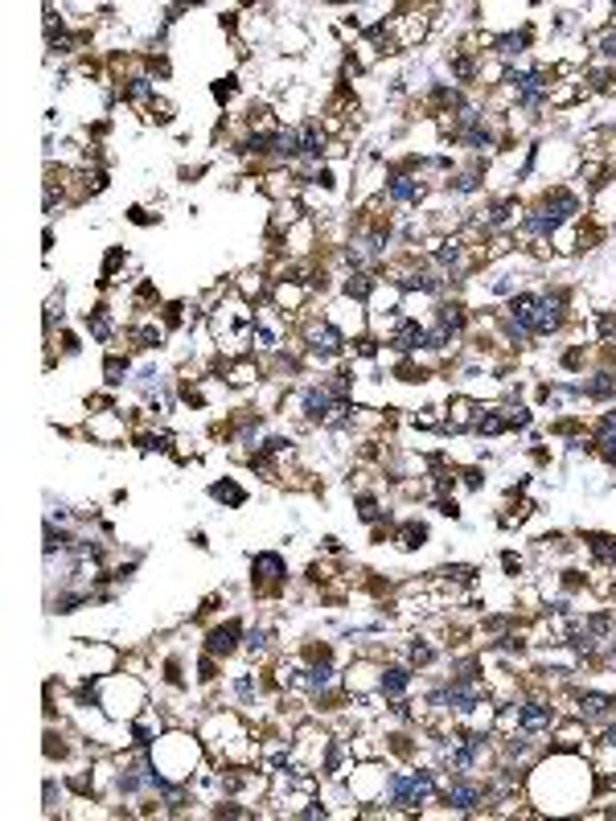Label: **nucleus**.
<instances>
[{
	"mask_svg": "<svg viewBox=\"0 0 616 821\" xmlns=\"http://www.w3.org/2000/svg\"><path fill=\"white\" fill-rule=\"evenodd\" d=\"M432 793V776H395L391 781V801L395 805H415Z\"/></svg>",
	"mask_w": 616,
	"mask_h": 821,
	"instance_id": "f257e3e1",
	"label": "nucleus"
},
{
	"mask_svg": "<svg viewBox=\"0 0 616 821\" xmlns=\"http://www.w3.org/2000/svg\"><path fill=\"white\" fill-rule=\"evenodd\" d=\"M477 698H481V690H477L473 682H456V686H448L444 694H432V702H452L456 711H473Z\"/></svg>",
	"mask_w": 616,
	"mask_h": 821,
	"instance_id": "f03ea898",
	"label": "nucleus"
},
{
	"mask_svg": "<svg viewBox=\"0 0 616 821\" xmlns=\"http://www.w3.org/2000/svg\"><path fill=\"white\" fill-rule=\"evenodd\" d=\"M238 633H243V628H238V620H230V624H222V628H214V633H210L206 649H210V653H230V649H234V641H238Z\"/></svg>",
	"mask_w": 616,
	"mask_h": 821,
	"instance_id": "7ed1b4c3",
	"label": "nucleus"
},
{
	"mask_svg": "<svg viewBox=\"0 0 616 821\" xmlns=\"http://www.w3.org/2000/svg\"><path fill=\"white\" fill-rule=\"evenodd\" d=\"M576 210H580V201H576L571 193H555V197H547V210H543V214H551V222L559 226V222H563V218H571Z\"/></svg>",
	"mask_w": 616,
	"mask_h": 821,
	"instance_id": "20e7f679",
	"label": "nucleus"
},
{
	"mask_svg": "<svg viewBox=\"0 0 616 821\" xmlns=\"http://www.w3.org/2000/svg\"><path fill=\"white\" fill-rule=\"evenodd\" d=\"M255 571H259V579L263 583H275L280 575H284V559L280 554H255V563H251Z\"/></svg>",
	"mask_w": 616,
	"mask_h": 821,
	"instance_id": "39448f33",
	"label": "nucleus"
},
{
	"mask_svg": "<svg viewBox=\"0 0 616 821\" xmlns=\"http://www.w3.org/2000/svg\"><path fill=\"white\" fill-rule=\"evenodd\" d=\"M518 723H522V731H539V727H547V723H551V707H539V702H530V707H522Z\"/></svg>",
	"mask_w": 616,
	"mask_h": 821,
	"instance_id": "423d86ee",
	"label": "nucleus"
},
{
	"mask_svg": "<svg viewBox=\"0 0 616 821\" xmlns=\"http://www.w3.org/2000/svg\"><path fill=\"white\" fill-rule=\"evenodd\" d=\"M419 345H428V333L419 325H403L395 333V350H419Z\"/></svg>",
	"mask_w": 616,
	"mask_h": 821,
	"instance_id": "0eeeda50",
	"label": "nucleus"
},
{
	"mask_svg": "<svg viewBox=\"0 0 616 821\" xmlns=\"http://www.w3.org/2000/svg\"><path fill=\"white\" fill-rule=\"evenodd\" d=\"M477 797H481V793H477L473 785H452V789H448V805H456V809H473Z\"/></svg>",
	"mask_w": 616,
	"mask_h": 821,
	"instance_id": "6e6552de",
	"label": "nucleus"
},
{
	"mask_svg": "<svg viewBox=\"0 0 616 821\" xmlns=\"http://www.w3.org/2000/svg\"><path fill=\"white\" fill-rule=\"evenodd\" d=\"M608 707H613V698H604V694H580V715H588V719L604 715Z\"/></svg>",
	"mask_w": 616,
	"mask_h": 821,
	"instance_id": "1a4fd4ad",
	"label": "nucleus"
},
{
	"mask_svg": "<svg viewBox=\"0 0 616 821\" xmlns=\"http://www.w3.org/2000/svg\"><path fill=\"white\" fill-rule=\"evenodd\" d=\"M304 410H308V419H325L329 415V391H308L304 395Z\"/></svg>",
	"mask_w": 616,
	"mask_h": 821,
	"instance_id": "9d476101",
	"label": "nucleus"
},
{
	"mask_svg": "<svg viewBox=\"0 0 616 821\" xmlns=\"http://www.w3.org/2000/svg\"><path fill=\"white\" fill-rule=\"evenodd\" d=\"M407 682H411L407 670H386V674H382V694H403Z\"/></svg>",
	"mask_w": 616,
	"mask_h": 821,
	"instance_id": "9b49d317",
	"label": "nucleus"
},
{
	"mask_svg": "<svg viewBox=\"0 0 616 821\" xmlns=\"http://www.w3.org/2000/svg\"><path fill=\"white\" fill-rule=\"evenodd\" d=\"M419 193H423V189H419L411 177H395V181H391V197H399V201H411V197H419Z\"/></svg>",
	"mask_w": 616,
	"mask_h": 821,
	"instance_id": "f8f14e48",
	"label": "nucleus"
},
{
	"mask_svg": "<svg viewBox=\"0 0 616 821\" xmlns=\"http://www.w3.org/2000/svg\"><path fill=\"white\" fill-rule=\"evenodd\" d=\"M210 493H214V497H218V501H226V505H243V489H238V485H230V480H222V485H214V489H210Z\"/></svg>",
	"mask_w": 616,
	"mask_h": 821,
	"instance_id": "ddd939ff",
	"label": "nucleus"
},
{
	"mask_svg": "<svg viewBox=\"0 0 616 821\" xmlns=\"http://www.w3.org/2000/svg\"><path fill=\"white\" fill-rule=\"evenodd\" d=\"M460 325H465V308L444 304V308H440V329H460Z\"/></svg>",
	"mask_w": 616,
	"mask_h": 821,
	"instance_id": "4468645a",
	"label": "nucleus"
},
{
	"mask_svg": "<svg viewBox=\"0 0 616 821\" xmlns=\"http://www.w3.org/2000/svg\"><path fill=\"white\" fill-rule=\"evenodd\" d=\"M312 345H317V354H333V350H337V333L325 325V329H317V333H312Z\"/></svg>",
	"mask_w": 616,
	"mask_h": 821,
	"instance_id": "2eb2a0df",
	"label": "nucleus"
},
{
	"mask_svg": "<svg viewBox=\"0 0 616 821\" xmlns=\"http://www.w3.org/2000/svg\"><path fill=\"white\" fill-rule=\"evenodd\" d=\"M613 391H616V382L608 378V374H600V378H596V382L588 387V395H592V399H608Z\"/></svg>",
	"mask_w": 616,
	"mask_h": 821,
	"instance_id": "dca6fc26",
	"label": "nucleus"
},
{
	"mask_svg": "<svg viewBox=\"0 0 616 821\" xmlns=\"http://www.w3.org/2000/svg\"><path fill=\"white\" fill-rule=\"evenodd\" d=\"M86 325H90V333H95V337H107V333H111V325H107V317H103V308H95V313H90V317H86Z\"/></svg>",
	"mask_w": 616,
	"mask_h": 821,
	"instance_id": "f3484780",
	"label": "nucleus"
},
{
	"mask_svg": "<svg viewBox=\"0 0 616 821\" xmlns=\"http://www.w3.org/2000/svg\"><path fill=\"white\" fill-rule=\"evenodd\" d=\"M345 292L358 296V300H366V296H370V280H366V275H354V280L345 284Z\"/></svg>",
	"mask_w": 616,
	"mask_h": 821,
	"instance_id": "a211bd4d",
	"label": "nucleus"
},
{
	"mask_svg": "<svg viewBox=\"0 0 616 821\" xmlns=\"http://www.w3.org/2000/svg\"><path fill=\"white\" fill-rule=\"evenodd\" d=\"M592 546H596V554H600V559L616 563V538H592Z\"/></svg>",
	"mask_w": 616,
	"mask_h": 821,
	"instance_id": "6ab92c4d",
	"label": "nucleus"
},
{
	"mask_svg": "<svg viewBox=\"0 0 616 821\" xmlns=\"http://www.w3.org/2000/svg\"><path fill=\"white\" fill-rule=\"evenodd\" d=\"M403 288H419V292H436L440 284H436V280H428V275H407V280H403Z\"/></svg>",
	"mask_w": 616,
	"mask_h": 821,
	"instance_id": "aec40b11",
	"label": "nucleus"
},
{
	"mask_svg": "<svg viewBox=\"0 0 616 821\" xmlns=\"http://www.w3.org/2000/svg\"><path fill=\"white\" fill-rule=\"evenodd\" d=\"M399 538H403V546H419V542L428 538V530H423V526H407Z\"/></svg>",
	"mask_w": 616,
	"mask_h": 821,
	"instance_id": "412c9836",
	"label": "nucleus"
},
{
	"mask_svg": "<svg viewBox=\"0 0 616 821\" xmlns=\"http://www.w3.org/2000/svg\"><path fill=\"white\" fill-rule=\"evenodd\" d=\"M127 370V362H119V358H107V382H123L119 374Z\"/></svg>",
	"mask_w": 616,
	"mask_h": 821,
	"instance_id": "4be33fe9",
	"label": "nucleus"
},
{
	"mask_svg": "<svg viewBox=\"0 0 616 821\" xmlns=\"http://www.w3.org/2000/svg\"><path fill=\"white\" fill-rule=\"evenodd\" d=\"M329 678H333V674H329V665H317V670L308 674V682H312V686H325Z\"/></svg>",
	"mask_w": 616,
	"mask_h": 821,
	"instance_id": "5701e85b",
	"label": "nucleus"
},
{
	"mask_svg": "<svg viewBox=\"0 0 616 821\" xmlns=\"http://www.w3.org/2000/svg\"><path fill=\"white\" fill-rule=\"evenodd\" d=\"M600 443H604V456H608V460H616V435H613V431H604V435H600Z\"/></svg>",
	"mask_w": 616,
	"mask_h": 821,
	"instance_id": "b1692460",
	"label": "nucleus"
},
{
	"mask_svg": "<svg viewBox=\"0 0 616 821\" xmlns=\"http://www.w3.org/2000/svg\"><path fill=\"white\" fill-rule=\"evenodd\" d=\"M497 45H502V53H514V49H522V37H502Z\"/></svg>",
	"mask_w": 616,
	"mask_h": 821,
	"instance_id": "393cba45",
	"label": "nucleus"
},
{
	"mask_svg": "<svg viewBox=\"0 0 616 821\" xmlns=\"http://www.w3.org/2000/svg\"><path fill=\"white\" fill-rule=\"evenodd\" d=\"M230 90H234V78H226V82H218V86H214V95H218V99H226Z\"/></svg>",
	"mask_w": 616,
	"mask_h": 821,
	"instance_id": "a878e982",
	"label": "nucleus"
},
{
	"mask_svg": "<svg viewBox=\"0 0 616 821\" xmlns=\"http://www.w3.org/2000/svg\"><path fill=\"white\" fill-rule=\"evenodd\" d=\"M473 185H477V173H465V177H460V181H456V189H465V193H469V189H473Z\"/></svg>",
	"mask_w": 616,
	"mask_h": 821,
	"instance_id": "bb28decb",
	"label": "nucleus"
},
{
	"mask_svg": "<svg viewBox=\"0 0 616 821\" xmlns=\"http://www.w3.org/2000/svg\"><path fill=\"white\" fill-rule=\"evenodd\" d=\"M456 259H460V251H456V247H444V251H440V263H456Z\"/></svg>",
	"mask_w": 616,
	"mask_h": 821,
	"instance_id": "cd10ccee",
	"label": "nucleus"
},
{
	"mask_svg": "<svg viewBox=\"0 0 616 821\" xmlns=\"http://www.w3.org/2000/svg\"><path fill=\"white\" fill-rule=\"evenodd\" d=\"M411 657H415V661H432V649H428V645H415Z\"/></svg>",
	"mask_w": 616,
	"mask_h": 821,
	"instance_id": "c85d7f7f",
	"label": "nucleus"
},
{
	"mask_svg": "<svg viewBox=\"0 0 616 821\" xmlns=\"http://www.w3.org/2000/svg\"><path fill=\"white\" fill-rule=\"evenodd\" d=\"M604 739H608V744H616V727H613V731H608V735H604Z\"/></svg>",
	"mask_w": 616,
	"mask_h": 821,
	"instance_id": "c756f323",
	"label": "nucleus"
}]
</instances>
